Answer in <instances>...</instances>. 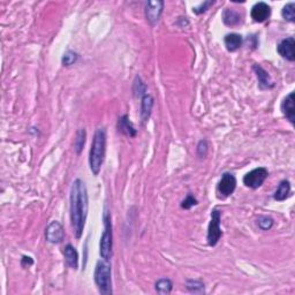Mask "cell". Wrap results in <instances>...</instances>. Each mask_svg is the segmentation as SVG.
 Masks as SVG:
<instances>
[{"label":"cell","instance_id":"obj_5","mask_svg":"<svg viewBox=\"0 0 295 295\" xmlns=\"http://www.w3.org/2000/svg\"><path fill=\"white\" fill-rule=\"evenodd\" d=\"M220 219H221V212L218 209H214L211 211V220L209 223L207 240L208 245L210 247H215L220 240L223 232L220 228Z\"/></svg>","mask_w":295,"mask_h":295},{"label":"cell","instance_id":"obj_19","mask_svg":"<svg viewBox=\"0 0 295 295\" xmlns=\"http://www.w3.org/2000/svg\"><path fill=\"white\" fill-rule=\"evenodd\" d=\"M291 194V182L288 180H283L280 183H279L278 188L275 189V194H274V198L275 201H285L288 196Z\"/></svg>","mask_w":295,"mask_h":295},{"label":"cell","instance_id":"obj_28","mask_svg":"<svg viewBox=\"0 0 295 295\" xmlns=\"http://www.w3.org/2000/svg\"><path fill=\"white\" fill-rule=\"evenodd\" d=\"M215 4V1H212V0H208V1H203L202 4H199L198 6H196V7H193V12L195 13L196 15H201L203 13H205L208 11L209 8L211 7L212 5Z\"/></svg>","mask_w":295,"mask_h":295},{"label":"cell","instance_id":"obj_27","mask_svg":"<svg viewBox=\"0 0 295 295\" xmlns=\"http://www.w3.org/2000/svg\"><path fill=\"white\" fill-rule=\"evenodd\" d=\"M274 224H275V221H274V219H272L271 217H261L257 220L258 227L261 228V230H263V231L271 230L272 226H274Z\"/></svg>","mask_w":295,"mask_h":295},{"label":"cell","instance_id":"obj_23","mask_svg":"<svg viewBox=\"0 0 295 295\" xmlns=\"http://www.w3.org/2000/svg\"><path fill=\"white\" fill-rule=\"evenodd\" d=\"M133 94L135 97L142 98L144 95L148 94V87L147 84L142 81V79L138 75L134 80V84H133Z\"/></svg>","mask_w":295,"mask_h":295},{"label":"cell","instance_id":"obj_30","mask_svg":"<svg viewBox=\"0 0 295 295\" xmlns=\"http://www.w3.org/2000/svg\"><path fill=\"white\" fill-rule=\"evenodd\" d=\"M34 264V261L33 258L29 257V256H23L21 259V265L24 266V268H29V266H31Z\"/></svg>","mask_w":295,"mask_h":295},{"label":"cell","instance_id":"obj_15","mask_svg":"<svg viewBox=\"0 0 295 295\" xmlns=\"http://www.w3.org/2000/svg\"><path fill=\"white\" fill-rule=\"evenodd\" d=\"M117 127H118V131L120 133H122V134L126 136H129V138H135L136 134H138V129L133 125V122L129 120L127 114L120 117L118 123H117Z\"/></svg>","mask_w":295,"mask_h":295},{"label":"cell","instance_id":"obj_26","mask_svg":"<svg viewBox=\"0 0 295 295\" xmlns=\"http://www.w3.org/2000/svg\"><path fill=\"white\" fill-rule=\"evenodd\" d=\"M196 152H197V156L199 158H205L208 156L209 143L207 139H201V141L198 142L197 148H196Z\"/></svg>","mask_w":295,"mask_h":295},{"label":"cell","instance_id":"obj_18","mask_svg":"<svg viewBox=\"0 0 295 295\" xmlns=\"http://www.w3.org/2000/svg\"><path fill=\"white\" fill-rule=\"evenodd\" d=\"M224 43L225 46H226L227 51L230 52H234V51L239 50L241 46H242L243 43V38L241 35L232 33V34H227L224 38Z\"/></svg>","mask_w":295,"mask_h":295},{"label":"cell","instance_id":"obj_16","mask_svg":"<svg viewBox=\"0 0 295 295\" xmlns=\"http://www.w3.org/2000/svg\"><path fill=\"white\" fill-rule=\"evenodd\" d=\"M223 22L228 27H236L242 22V15L233 8H225L223 12Z\"/></svg>","mask_w":295,"mask_h":295},{"label":"cell","instance_id":"obj_24","mask_svg":"<svg viewBox=\"0 0 295 295\" xmlns=\"http://www.w3.org/2000/svg\"><path fill=\"white\" fill-rule=\"evenodd\" d=\"M281 17L288 22H295V2H288L281 9Z\"/></svg>","mask_w":295,"mask_h":295},{"label":"cell","instance_id":"obj_7","mask_svg":"<svg viewBox=\"0 0 295 295\" xmlns=\"http://www.w3.org/2000/svg\"><path fill=\"white\" fill-rule=\"evenodd\" d=\"M236 188V177L232 173H224L221 176L220 181L218 182L217 193L218 196L221 198H226L234 193Z\"/></svg>","mask_w":295,"mask_h":295},{"label":"cell","instance_id":"obj_8","mask_svg":"<svg viewBox=\"0 0 295 295\" xmlns=\"http://www.w3.org/2000/svg\"><path fill=\"white\" fill-rule=\"evenodd\" d=\"M164 9V1H147L145 2V18L151 25H156L160 20Z\"/></svg>","mask_w":295,"mask_h":295},{"label":"cell","instance_id":"obj_9","mask_svg":"<svg viewBox=\"0 0 295 295\" xmlns=\"http://www.w3.org/2000/svg\"><path fill=\"white\" fill-rule=\"evenodd\" d=\"M45 239L47 242L52 243V245H58L62 242V240L65 239V230L59 221L55 220L49 224L45 230Z\"/></svg>","mask_w":295,"mask_h":295},{"label":"cell","instance_id":"obj_17","mask_svg":"<svg viewBox=\"0 0 295 295\" xmlns=\"http://www.w3.org/2000/svg\"><path fill=\"white\" fill-rule=\"evenodd\" d=\"M63 256H65L66 264H67L69 268L74 269V270L79 268V253L78 250L75 249V247H73L68 243V245L63 248Z\"/></svg>","mask_w":295,"mask_h":295},{"label":"cell","instance_id":"obj_6","mask_svg":"<svg viewBox=\"0 0 295 295\" xmlns=\"http://www.w3.org/2000/svg\"><path fill=\"white\" fill-rule=\"evenodd\" d=\"M269 177V171L265 167L254 169L243 177V183L252 189H257L261 187Z\"/></svg>","mask_w":295,"mask_h":295},{"label":"cell","instance_id":"obj_11","mask_svg":"<svg viewBox=\"0 0 295 295\" xmlns=\"http://www.w3.org/2000/svg\"><path fill=\"white\" fill-rule=\"evenodd\" d=\"M294 46H295L294 37H287L278 44L277 51H278L279 55L283 57L284 59H286V60H288V61L293 62L295 60Z\"/></svg>","mask_w":295,"mask_h":295},{"label":"cell","instance_id":"obj_2","mask_svg":"<svg viewBox=\"0 0 295 295\" xmlns=\"http://www.w3.org/2000/svg\"><path fill=\"white\" fill-rule=\"evenodd\" d=\"M107 134L105 128H97L94 134L93 143L89 152V166L95 177L99 174L106 154Z\"/></svg>","mask_w":295,"mask_h":295},{"label":"cell","instance_id":"obj_12","mask_svg":"<svg viewBox=\"0 0 295 295\" xmlns=\"http://www.w3.org/2000/svg\"><path fill=\"white\" fill-rule=\"evenodd\" d=\"M253 69L258 80V87L261 90H270V89L275 88V82L272 81L270 74L262 66L254 65Z\"/></svg>","mask_w":295,"mask_h":295},{"label":"cell","instance_id":"obj_29","mask_svg":"<svg viewBox=\"0 0 295 295\" xmlns=\"http://www.w3.org/2000/svg\"><path fill=\"white\" fill-rule=\"evenodd\" d=\"M197 199H196L193 195H188L187 197L183 199L181 202V204H180V207L182 209H185V210H189V209H192L194 205H197Z\"/></svg>","mask_w":295,"mask_h":295},{"label":"cell","instance_id":"obj_3","mask_svg":"<svg viewBox=\"0 0 295 295\" xmlns=\"http://www.w3.org/2000/svg\"><path fill=\"white\" fill-rule=\"evenodd\" d=\"M94 280L100 294H112V266L110 261L100 259L97 262L94 272Z\"/></svg>","mask_w":295,"mask_h":295},{"label":"cell","instance_id":"obj_14","mask_svg":"<svg viewBox=\"0 0 295 295\" xmlns=\"http://www.w3.org/2000/svg\"><path fill=\"white\" fill-rule=\"evenodd\" d=\"M154 105L155 99L150 94L144 95V96L141 98V112H139V114H141L142 125H145V123L148 122V120L150 119Z\"/></svg>","mask_w":295,"mask_h":295},{"label":"cell","instance_id":"obj_22","mask_svg":"<svg viewBox=\"0 0 295 295\" xmlns=\"http://www.w3.org/2000/svg\"><path fill=\"white\" fill-rule=\"evenodd\" d=\"M85 141H87V132L84 128H80L76 133L75 141H74V150L78 155H81L82 150H83Z\"/></svg>","mask_w":295,"mask_h":295},{"label":"cell","instance_id":"obj_4","mask_svg":"<svg viewBox=\"0 0 295 295\" xmlns=\"http://www.w3.org/2000/svg\"><path fill=\"white\" fill-rule=\"evenodd\" d=\"M104 232L100 236L99 242V255L103 259L110 261L113 256V231H112V219L109 211L104 212Z\"/></svg>","mask_w":295,"mask_h":295},{"label":"cell","instance_id":"obj_20","mask_svg":"<svg viewBox=\"0 0 295 295\" xmlns=\"http://www.w3.org/2000/svg\"><path fill=\"white\" fill-rule=\"evenodd\" d=\"M155 288H156V292L160 295H166L170 294L173 290V283L172 280L169 278H161L159 280L156 281L155 284Z\"/></svg>","mask_w":295,"mask_h":295},{"label":"cell","instance_id":"obj_25","mask_svg":"<svg viewBox=\"0 0 295 295\" xmlns=\"http://www.w3.org/2000/svg\"><path fill=\"white\" fill-rule=\"evenodd\" d=\"M79 59V55L74 51L72 50H67L65 53H63L62 58H61V62L65 67H69V66L74 65V63L78 61Z\"/></svg>","mask_w":295,"mask_h":295},{"label":"cell","instance_id":"obj_10","mask_svg":"<svg viewBox=\"0 0 295 295\" xmlns=\"http://www.w3.org/2000/svg\"><path fill=\"white\" fill-rule=\"evenodd\" d=\"M250 15H252V19L254 21L257 22V23H262V22L266 21L270 18L271 7L264 1L256 2V4L253 6Z\"/></svg>","mask_w":295,"mask_h":295},{"label":"cell","instance_id":"obj_1","mask_svg":"<svg viewBox=\"0 0 295 295\" xmlns=\"http://www.w3.org/2000/svg\"><path fill=\"white\" fill-rule=\"evenodd\" d=\"M69 215H71V223L75 237L80 240L83 234L85 221L88 217V190L85 183L81 179H76L73 182L69 195Z\"/></svg>","mask_w":295,"mask_h":295},{"label":"cell","instance_id":"obj_21","mask_svg":"<svg viewBox=\"0 0 295 295\" xmlns=\"http://www.w3.org/2000/svg\"><path fill=\"white\" fill-rule=\"evenodd\" d=\"M186 287L189 293L192 294H204L205 286L202 280H196V279H188L186 281Z\"/></svg>","mask_w":295,"mask_h":295},{"label":"cell","instance_id":"obj_13","mask_svg":"<svg viewBox=\"0 0 295 295\" xmlns=\"http://www.w3.org/2000/svg\"><path fill=\"white\" fill-rule=\"evenodd\" d=\"M280 110L284 117L290 121L292 125L295 122V106H294V93L288 94L281 101Z\"/></svg>","mask_w":295,"mask_h":295}]
</instances>
